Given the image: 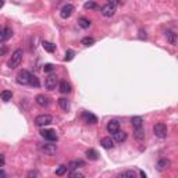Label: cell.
<instances>
[{
    "instance_id": "6da1fadb",
    "label": "cell",
    "mask_w": 178,
    "mask_h": 178,
    "mask_svg": "<svg viewBox=\"0 0 178 178\" xmlns=\"http://www.w3.org/2000/svg\"><path fill=\"white\" fill-rule=\"evenodd\" d=\"M22 56H24L22 50L17 49L15 52L11 54V58H10V61H8V67H10V68H17V67L21 64V61H22Z\"/></svg>"
},
{
    "instance_id": "7a4b0ae2",
    "label": "cell",
    "mask_w": 178,
    "mask_h": 178,
    "mask_svg": "<svg viewBox=\"0 0 178 178\" xmlns=\"http://www.w3.org/2000/svg\"><path fill=\"white\" fill-rule=\"evenodd\" d=\"M57 83H58V78H57V75H54V74L47 75L46 79H44V86H46L47 91H53V89H56Z\"/></svg>"
},
{
    "instance_id": "3957f363",
    "label": "cell",
    "mask_w": 178,
    "mask_h": 178,
    "mask_svg": "<svg viewBox=\"0 0 178 178\" xmlns=\"http://www.w3.org/2000/svg\"><path fill=\"white\" fill-rule=\"evenodd\" d=\"M153 132H155V135L157 136V138H166L167 136L166 124H163V122H157V124L153 127Z\"/></svg>"
},
{
    "instance_id": "277c9868",
    "label": "cell",
    "mask_w": 178,
    "mask_h": 178,
    "mask_svg": "<svg viewBox=\"0 0 178 178\" xmlns=\"http://www.w3.org/2000/svg\"><path fill=\"white\" fill-rule=\"evenodd\" d=\"M17 82L21 83V85H28L29 83V78H31V74L29 71H27V70H21V71H18V74H17Z\"/></svg>"
},
{
    "instance_id": "5b68a950",
    "label": "cell",
    "mask_w": 178,
    "mask_h": 178,
    "mask_svg": "<svg viewBox=\"0 0 178 178\" xmlns=\"http://www.w3.org/2000/svg\"><path fill=\"white\" fill-rule=\"evenodd\" d=\"M39 149L40 152H43L44 155L47 156H53L56 152H57V146L53 143H43V145H39Z\"/></svg>"
},
{
    "instance_id": "8992f818",
    "label": "cell",
    "mask_w": 178,
    "mask_h": 178,
    "mask_svg": "<svg viewBox=\"0 0 178 178\" xmlns=\"http://www.w3.org/2000/svg\"><path fill=\"white\" fill-rule=\"evenodd\" d=\"M50 122H52V116L49 114H40L35 118V124L38 127H44V125H49Z\"/></svg>"
},
{
    "instance_id": "52a82bcc",
    "label": "cell",
    "mask_w": 178,
    "mask_h": 178,
    "mask_svg": "<svg viewBox=\"0 0 178 178\" xmlns=\"http://www.w3.org/2000/svg\"><path fill=\"white\" fill-rule=\"evenodd\" d=\"M40 135L43 136L46 141H50V142H56L58 139V136H57V134H56L54 129H42Z\"/></svg>"
},
{
    "instance_id": "ba28073f",
    "label": "cell",
    "mask_w": 178,
    "mask_h": 178,
    "mask_svg": "<svg viewBox=\"0 0 178 178\" xmlns=\"http://www.w3.org/2000/svg\"><path fill=\"white\" fill-rule=\"evenodd\" d=\"M11 35H13V29H11V28H8V27H2V28H0V40H2V42L10 39Z\"/></svg>"
},
{
    "instance_id": "9c48e42d",
    "label": "cell",
    "mask_w": 178,
    "mask_h": 178,
    "mask_svg": "<svg viewBox=\"0 0 178 178\" xmlns=\"http://www.w3.org/2000/svg\"><path fill=\"white\" fill-rule=\"evenodd\" d=\"M72 13H74V6H72V4H66V6H63V8L60 10L61 18H68V17H71Z\"/></svg>"
},
{
    "instance_id": "30bf717a",
    "label": "cell",
    "mask_w": 178,
    "mask_h": 178,
    "mask_svg": "<svg viewBox=\"0 0 178 178\" xmlns=\"http://www.w3.org/2000/svg\"><path fill=\"white\" fill-rule=\"evenodd\" d=\"M100 11H102V14H103L104 17H113L114 13H116V7H113L111 4H108V3H107V4L103 6Z\"/></svg>"
},
{
    "instance_id": "8fae6325",
    "label": "cell",
    "mask_w": 178,
    "mask_h": 178,
    "mask_svg": "<svg viewBox=\"0 0 178 178\" xmlns=\"http://www.w3.org/2000/svg\"><path fill=\"white\" fill-rule=\"evenodd\" d=\"M166 38H167V40H168V43L172 44V46H175V44L178 43V36H177V33H175L174 31H167Z\"/></svg>"
},
{
    "instance_id": "7c38bea8",
    "label": "cell",
    "mask_w": 178,
    "mask_h": 178,
    "mask_svg": "<svg viewBox=\"0 0 178 178\" xmlns=\"http://www.w3.org/2000/svg\"><path fill=\"white\" fill-rule=\"evenodd\" d=\"M35 102L38 106H40V107H46V106H49V97L44 96V95H38V96L35 97Z\"/></svg>"
},
{
    "instance_id": "4fadbf2b",
    "label": "cell",
    "mask_w": 178,
    "mask_h": 178,
    "mask_svg": "<svg viewBox=\"0 0 178 178\" xmlns=\"http://www.w3.org/2000/svg\"><path fill=\"white\" fill-rule=\"evenodd\" d=\"M170 166H171V161L167 160V159H161V160L157 161V164H156V168H157L159 171H164V170H167Z\"/></svg>"
},
{
    "instance_id": "5bb4252c",
    "label": "cell",
    "mask_w": 178,
    "mask_h": 178,
    "mask_svg": "<svg viewBox=\"0 0 178 178\" xmlns=\"http://www.w3.org/2000/svg\"><path fill=\"white\" fill-rule=\"evenodd\" d=\"M107 131L110 134H116L117 131H120V122L117 121V120H111V121H108L107 124Z\"/></svg>"
},
{
    "instance_id": "9a60e30c",
    "label": "cell",
    "mask_w": 178,
    "mask_h": 178,
    "mask_svg": "<svg viewBox=\"0 0 178 178\" xmlns=\"http://www.w3.org/2000/svg\"><path fill=\"white\" fill-rule=\"evenodd\" d=\"M82 117L85 118L86 122H89V124H96L97 122V117L95 116V114H92V113H88V111H83Z\"/></svg>"
},
{
    "instance_id": "2e32d148",
    "label": "cell",
    "mask_w": 178,
    "mask_h": 178,
    "mask_svg": "<svg viewBox=\"0 0 178 178\" xmlns=\"http://www.w3.org/2000/svg\"><path fill=\"white\" fill-rule=\"evenodd\" d=\"M131 122H132V127L134 129H139V128L143 127V120H142V117H132L131 118Z\"/></svg>"
},
{
    "instance_id": "e0dca14e",
    "label": "cell",
    "mask_w": 178,
    "mask_h": 178,
    "mask_svg": "<svg viewBox=\"0 0 178 178\" xmlns=\"http://www.w3.org/2000/svg\"><path fill=\"white\" fill-rule=\"evenodd\" d=\"M85 166V163H83L82 160H72L68 163V166H67V168L71 170V171H75V168H78V167H83Z\"/></svg>"
},
{
    "instance_id": "ac0fdd59",
    "label": "cell",
    "mask_w": 178,
    "mask_h": 178,
    "mask_svg": "<svg viewBox=\"0 0 178 178\" xmlns=\"http://www.w3.org/2000/svg\"><path fill=\"white\" fill-rule=\"evenodd\" d=\"M100 145H102L104 149H111V147L114 146V141L110 136H106V138H103L102 141H100Z\"/></svg>"
},
{
    "instance_id": "d6986e66",
    "label": "cell",
    "mask_w": 178,
    "mask_h": 178,
    "mask_svg": "<svg viewBox=\"0 0 178 178\" xmlns=\"http://www.w3.org/2000/svg\"><path fill=\"white\" fill-rule=\"evenodd\" d=\"M58 91H60L61 93H70V92H71V86H70V83L67 82V81H61V82L58 83Z\"/></svg>"
},
{
    "instance_id": "ffe728a7",
    "label": "cell",
    "mask_w": 178,
    "mask_h": 178,
    "mask_svg": "<svg viewBox=\"0 0 178 178\" xmlns=\"http://www.w3.org/2000/svg\"><path fill=\"white\" fill-rule=\"evenodd\" d=\"M113 136H114V141L124 142L125 139H127V132H124V131H117L116 134H113Z\"/></svg>"
},
{
    "instance_id": "44dd1931",
    "label": "cell",
    "mask_w": 178,
    "mask_h": 178,
    "mask_svg": "<svg viewBox=\"0 0 178 178\" xmlns=\"http://www.w3.org/2000/svg\"><path fill=\"white\" fill-rule=\"evenodd\" d=\"M91 19H88V18H85V17H81L79 19H78V25H79L81 28H83V29H86V28H89L91 27Z\"/></svg>"
},
{
    "instance_id": "7402d4cb",
    "label": "cell",
    "mask_w": 178,
    "mask_h": 178,
    "mask_svg": "<svg viewBox=\"0 0 178 178\" xmlns=\"http://www.w3.org/2000/svg\"><path fill=\"white\" fill-rule=\"evenodd\" d=\"M58 106H60L64 111L70 110V102L66 99V97H60V99H58Z\"/></svg>"
},
{
    "instance_id": "603a6c76",
    "label": "cell",
    "mask_w": 178,
    "mask_h": 178,
    "mask_svg": "<svg viewBox=\"0 0 178 178\" xmlns=\"http://www.w3.org/2000/svg\"><path fill=\"white\" fill-rule=\"evenodd\" d=\"M86 157L89 159V160H97V157H99V155H97V152L95 149H88L86 150Z\"/></svg>"
},
{
    "instance_id": "cb8c5ba5",
    "label": "cell",
    "mask_w": 178,
    "mask_h": 178,
    "mask_svg": "<svg viewBox=\"0 0 178 178\" xmlns=\"http://www.w3.org/2000/svg\"><path fill=\"white\" fill-rule=\"evenodd\" d=\"M42 46H43V49L46 50V52H49V53H53L56 50V44H53V43H50V42H42Z\"/></svg>"
},
{
    "instance_id": "d4e9b609",
    "label": "cell",
    "mask_w": 178,
    "mask_h": 178,
    "mask_svg": "<svg viewBox=\"0 0 178 178\" xmlns=\"http://www.w3.org/2000/svg\"><path fill=\"white\" fill-rule=\"evenodd\" d=\"M134 136H135L138 141H142V139H145V131H143V128L134 129Z\"/></svg>"
},
{
    "instance_id": "484cf974",
    "label": "cell",
    "mask_w": 178,
    "mask_h": 178,
    "mask_svg": "<svg viewBox=\"0 0 178 178\" xmlns=\"http://www.w3.org/2000/svg\"><path fill=\"white\" fill-rule=\"evenodd\" d=\"M0 96H2V99L4 100V102H10L11 97H13V92L11 91H3L2 93H0Z\"/></svg>"
},
{
    "instance_id": "4316f807",
    "label": "cell",
    "mask_w": 178,
    "mask_h": 178,
    "mask_svg": "<svg viewBox=\"0 0 178 178\" xmlns=\"http://www.w3.org/2000/svg\"><path fill=\"white\" fill-rule=\"evenodd\" d=\"M29 85L35 86V88H39V86H40V82H39V79H38V77H36V75H31V78H29Z\"/></svg>"
},
{
    "instance_id": "83f0119b",
    "label": "cell",
    "mask_w": 178,
    "mask_h": 178,
    "mask_svg": "<svg viewBox=\"0 0 178 178\" xmlns=\"http://www.w3.org/2000/svg\"><path fill=\"white\" fill-rule=\"evenodd\" d=\"M81 43H82L83 46H92V44L95 43V39L91 38V36H86V38H83L82 40H81Z\"/></svg>"
},
{
    "instance_id": "f1b7e54d",
    "label": "cell",
    "mask_w": 178,
    "mask_h": 178,
    "mask_svg": "<svg viewBox=\"0 0 178 178\" xmlns=\"http://www.w3.org/2000/svg\"><path fill=\"white\" fill-rule=\"evenodd\" d=\"M67 170H68V168H67V166H64V164H63V166H58V168L56 170V175L61 177V175H64L67 172Z\"/></svg>"
},
{
    "instance_id": "f546056e",
    "label": "cell",
    "mask_w": 178,
    "mask_h": 178,
    "mask_svg": "<svg viewBox=\"0 0 178 178\" xmlns=\"http://www.w3.org/2000/svg\"><path fill=\"white\" fill-rule=\"evenodd\" d=\"M117 178H135V174H134V171H124Z\"/></svg>"
},
{
    "instance_id": "4dcf8cb0",
    "label": "cell",
    "mask_w": 178,
    "mask_h": 178,
    "mask_svg": "<svg viewBox=\"0 0 178 178\" xmlns=\"http://www.w3.org/2000/svg\"><path fill=\"white\" fill-rule=\"evenodd\" d=\"M74 56H75V52L70 49V50H67V52H66V57H64V60H66V61H71L72 58H74Z\"/></svg>"
},
{
    "instance_id": "1f68e13d",
    "label": "cell",
    "mask_w": 178,
    "mask_h": 178,
    "mask_svg": "<svg viewBox=\"0 0 178 178\" xmlns=\"http://www.w3.org/2000/svg\"><path fill=\"white\" fill-rule=\"evenodd\" d=\"M83 7H85L86 10H93V8L97 7V4L95 2H86L85 4H83Z\"/></svg>"
},
{
    "instance_id": "d6a6232c",
    "label": "cell",
    "mask_w": 178,
    "mask_h": 178,
    "mask_svg": "<svg viewBox=\"0 0 178 178\" xmlns=\"http://www.w3.org/2000/svg\"><path fill=\"white\" fill-rule=\"evenodd\" d=\"M70 178H85V175H83L82 172H79V171H71Z\"/></svg>"
},
{
    "instance_id": "836d02e7",
    "label": "cell",
    "mask_w": 178,
    "mask_h": 178,
    "mask_svg": "<svg viewBox=\"0 0 178 178\" xmlns=\"http://www.w3.org/2000/svg\"><path fill=\"white\" fill-rule=\"evenodd\" d=\"M53 70H54V66H53V64H46V66L43 67L44 72H50V71H53Z\"/></svg>"
},
{
    "instance_id": "e575fe53",
    "label": "cell",
    "mask_w": 178,
    "mask_h": 178,
    "mask_svg": "<svg viewBox=\"0 0 178 178\" xmlns=\"http://www.w3.org/2000/svg\"><path fill=\"white\" fill-rule=\"evenodd\" d=\"M38 177V171H29L28 174V178H36Z\"/></svg>"
},
{
    "instance_id": "d590c367",
    "label": "cell",
    "mask_w": 178,
    "mask_h": 178,
    "mask_svg": "<svg viewBox=\"0 0 178 178\" xmlns=\"http://www.w3.org/2000/svg\"><path fill=\"white\" fill-rule=\"evenodd\" d=\"M139 38H141V39H146V38H147V36H146V32H145L143 29L139 31Z\"/></svg>"
},
{
    "instance_id": "8d00e7d4",
    "label": "cell",
    "mask_w": 178,
    "mask_h": 178,
    "mask_svg": "<svg viewBox=\"0 0 178 178\" xmlns=\"http://www.w3.org/2000/svg\"><path fill=\"white\" fill-rule=\"evenodd\" d=\"M6 52H7V47L3 46L2 49H0V56H4V54H6Z\"/></svg>"
},
{
    "instance_id": "74e56055",
    "label": "cell",
    "mask_w": 178,
    "mask_h": 178,
    "mask_svg": "<svg viewBox=\"0 0 178 178\" xmlns=\"http://www.w3.org/2000/svg\"><path fill=\"white\" fill-rule=\"evenodd\" d=\"M3 166H4V157L0 155V167H3Z\"/></svg>"
},
{
    "instance_id": "f35d334b",
    "label": "cell",
    "mask_w": 178,
    "mask_h": 178,
    "mask_svg": "<svg viewBox=\"0 0 178 178\" xmlns=\"http://www.w3.org/2000/svg\"><path fill=\"white\" fill-rule=\"evenodd\" d=\"M0 178H6V172L2 168H0Z\"/></svg>"
},
{
    "instance_id": "ab89813d",
    "label": "cell",
    "mask_w": 178,
    "mask_h": 178,
    "mask_svg": "<svg viewBox=\"0 0 178 178\" xmlns=\"http://www.w3.org/2000/svg\"><path fill=\"white\" fill-rule=\"evenodd\" d=\"M139 174H141V177H142V178H147V177H146V174H145V172L142 171V170H141V171H139Z\"/></svg>"
},
{
    "instance_id": "60d3db41",
    "label": "cell",
    "mask_w": 178,
    "mask_h": 178,
    "mask_svg": "<svg viewBox=\"0 0 178 178\" xmlns=\"http://www.w3.org/2000/svg\"><path fill=\"white\" fill-rule=\"evenodd\" d=\"M3 6H4V2H0V8H2Z\"/></svg>"
}]
</instances>
